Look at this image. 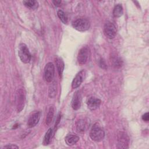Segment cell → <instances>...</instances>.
<instances>
[{
  "label": "cell",
  "mask_w": 149,
  "mask_h": 149,
  "mask_svg": "<svg viewBox=\"0 0 149 149\" xmlns=\"http://www.w3.org/2000/svg\"><path fill=\"white\" fill-rule=\"evenodd\" d=\"M129 137L123 132H120L118 135V147L119 148H126L129 145Z\"/></svg>",
  "instance_id": "ba28073f"
},
{
  "label": "cell",
  "mask_w": 149,
  "mask_h": 149,
  "mask_svg": "<svg viewBox=\"0 0 149 149\" xmlns=\"http://www.w3.org/2000/svg\"><path fill=\"white\" fill-rule=\"evenodd\" d=\"M100 66L102 68H103V69H105V68H106V64H105V63L104 61V60H102V59H101V61H100Z\"/></svg>",
  "instance_id": "d4e9b609"
},
{
  "label": "cell",
  "mask_w": 149,
  "mask_h": 149,
  "mask_svg": "<svg viewBox=\"0 0 149 149\" xmlns=\"http://www.w3.org/2000/svg\"><path fill=\"white\" fill-rule=\"evenodd\" d=\"M88 108L91 110L94 111L99 108L101 104V100L94 97H91L87 100V102Z\"/></svg>",
  "instance_id": "8fae6325"
},
{
  "label": "cell",
  "mask_w": 149,
  "mask_h": 149,
  "mask_svg": "<svg viewBox=\"0 0 149 149\" xmlns=\"http://www.w3.org/2000/svg\"><path fill=\"white\" fill-rule=\"evenodd\" d=\"M55 74V67L52 62L47 63L44 68V78L46 81L51 82Z\"/></svg>",
  "instance_id": "277c9868"
},
{
  "label": "cell",
  "mask_w": 149,
  "mask_h": 149,
  "mask_svg": "<svg viewBox=\"0 0 149 149\" xmlns=\"http://www.w3.org/2000/svg\"><path fill=\"white\" fill-rule=\"evenodd\" d=\"M3 148H19V147L15 144H8L6 146H3Z\"/></svg>",
  "instance_id": "603a6c76"
},
{
  "label": "cell",
  "mask_w": 149,
  "mask_h": 149,
  "mask_svg": "<svg viewBox=\"0 0 149 149\" xmlns=\"http://www.w3.org/2000/svg\"><path fill=\"white\" fill-rule=\"evenodd\" d=\"M123 8L120 4L115 5L113 10V15L115 17H120L123 15Z\"/></svg>",
  "instance_id": "ac0fdd59"
},
{
  "label": "cell",
  "mask_w": 149,
  "mask_h": 149,
  "mask_svg": "<svg viewBox=\"0 0 149 149\" xmlns=\"http://www.w3.org/2000/svg\"><path fill=\"white\" fill-rule=\"evenodd\" d=\"M57 15H58V16L59 18V19L64 24H66L68 23V17L63 11H62V10H59L57 12Z\"/></svg>",
  "instance_id": "44dd1931"
},
{
  "label": "cell",
  "mask_w": 149,
  "mask_h": 149,
  "mask_svg": "<svg viewBox=\"0 0 149 149\" xmlns=\"http://www.w3.org/2000/svg\"><path fill=\"white\" fill-rule=\"evenodd\" d=\"M84 74L85 71L84 70H81L76 75L72 83V87L73 88H76L81 85L83 81Z\"/></svg>",
  "instance_id": "30bf717a"
},
{
  "label": "cell",
  "mask_w": 149,
  "mask_h": 149,
  "mask_svg": "<svg viewBox=\"0 0 149 149\" xmlns=\"http://www.w3.org/2000/svg\"><path fill=\"white\" fill-rule=\"evenodd\" d=\"M52 133H53V130L51 128L49 129L48 131L46 132L44 138V141H43L44 145H48L50 143L51 141L52 136Z\"/></svg>",
  "instance_id": "d6986e66"
},
{
  "label": "cell",
  "mask_w": 149,
  "mask_h": 149,
  "mask_svg": "<svg viewBox=\"0 0 149 149\" xmlns=\"http://www.w3.org/2000/svg\"><path fill=\"white\" fill-rule=\"evenodd\" d=\"M52 2L54 3V4L55 5V6H59L61 3V1H53Z\"/></svg>",
  "instance_id": "484cf974"
},
{
  "label": "cell",
  "mask_w": 149,
  "mask_h": 149,
  "mask_svg": "<svg viewBox=\"0 0 149 149\" xmlns=\"http://www.w3.org/2000/svg\"><path fill=\"white\" fill-rule=\"evenodd\" d=\"M89 56V49L87 47H83L81 48L77 55V61L79 64H85Z\"/></svg>",
  "instance_id": "52a82bcc"
},
{
  "label": "cell",
  "mask_w": 149,
  "mask_h": 149,
  "mask_svg": "<svg viewBox=\"0 0 149 149\" xmlns=\"http://www.w3.org/2000/svg\"><path fill=\"white\" fill-rule=\"evenodd\" d=\"M105 136L104 130L101 128L100 125L97 123H95L91 129L90 132V138L95 141H101Z\"/></svg>",
  "instance_id": "6da1fadb"
},
{
  "label": "cell",
  "mask_w": 149,
  "mask_h": 149,
  "mask_svg": "<svg viewBox=\"0 0 149 149\" xmlns=\"http://www.w3.org/2000/svg\"><path fill=\"white\" fill-rule=\"evenodd\" d=\"M41 113L40 111H36L33 112L29 117L27 121V126L29 127H34L39 122Z\"/></svg>",
  "instance_id": "9c48e42d"
},
{
  "label": "cell",
  "mask_w": 149,
  "mask_h": 149,
  "mask_svg": "<svg viewBox=\"0 0 149 149\" xmlns=\"http://www.w3.org/2000/svg\"><path fill=\"white\" fill-rule=\"evenodd\" d=\"M86 123L83 119H80L76 122V130L79 133H83L85 131Z\"/></svg>",
  "instance_id": "e0dca14e"
},
{
  "label": "cell",
  "mask_w": 149,
  "mask_h": 149,
  "mask_svg": "<svg viewBox=\"0 0 149 149\" xmlns=\"http://www.w3.org/2000/svg\"><path fill=\"white\" fill-rule=\"evenodd\" d=\"M18 55L21 61L24 63H28L31 60V54L27 45L24 43H21L19 46Z\"/></svg>",
  "instance_id": "7a4b0ae2"
},
{
  "label": "cell",
  "mask_w": 149,
  "mask_h": 149,
  "mask_svg": "<svg viewBox=\"0 0 149 149\" xmlns=\"http://www.w3.org/2000/svg\"><path fill=\"white\" fill-rule=\"evenodd\" d=\"M142 119L146 122H148L149 120V115L148 113L147 112L146 113H144L143 116H142Z\"/></svg>",
  "instance_id": "cb8c5ba5"
},
{
  "label": "cell",
  "mask_w": 149,
  "mask_h": 149,
  "mask_svg": "<svg viewBox=\"0 0 149 149\" xmlns=\"http://www.w3.org/2000/svg\"><path fill=\"white\" fill-rule=\"evenodd\" d=\"M104 33L105 36L109 38H113L116 34V28L115 26L110 22H107L104 26Z\"/></svg>",
  "instance_id": "5b68a950"
},
{
  "label": "cell",
  "mask_w": 149,
  "mask_h": 149,
  "mask_svg": "<svg viewBox=\"0 0 149 149\" xmlns=\"http://www.w3.org/2000/svg\"><path fill=\"white\" fill-rule=\"evenodd\" d=\"M23 3L25 6H26L27 8L31 9H36L38 6V2L36 1H34V0L23 1Z\"/></svg>",
  "instance_id": "9a60e30c"
},
{
  "label": "cell",
  "mask_w": 149,
  "mask_h": 149,
  "mask_svg": "<svg viewBox=\"0 0 149 149\" xmlns=\"http://www.w3.org/2000/svg\"><path fill=\"white\" fill-rule=\"evenodd\" d=\"M113 64V66L115 67H118L122 66V60L120 58L116 56V55L112 56V61H111Z\"/></svg>",
  "instance_id": "7402d4cb"
},
{
  "label": "cell",
  "mask_w": 149,
  "mask_h": 149,
  "mask_svg": "<svg viewBox=\"0 0 149 149\" xmlns=\"http://www.w3.org/2000/svg\"><path fill=\"white\" fill-rule=\"evenodd\" d=\"M72 26L77 31H85L89 29L90 23L89 20L87 19L79 18L73 22Z\"/></svg>",
  "instance_id": "3957f363"
},
{
  "label": "cell",
  "mask_w": 149,
  "mask_h": 149,
  "mask_svg": "<svg viewBox=\"0 0 149 149\" xmlns=\"http://www.w3.org/2000/svg\"><path fill=\"white\" fill-rule=\"evenodd\" d=\"M54 108L53 107H51L48 110L46 120H45V123L47 125H49L51 123L54 117Z\"/></svg>",
  "instance_id": "ffe728a7"
},
{
  "label": "cell",
  "mask_w": 149,
  "mask_h": 149,
  "mask_svg": "<svg viewBox=\"0 0 149 149\" xmlns=\"http://www.w3.org/2000/svg\"><path fill=\"white\" fill-rule=\"evenodd\" d=\"M25 102V93L23 89H19L16 93L17 111L20 112L24 108Z\"/></svg>",
  "instance_id": "8992f818"
},
{
  "label": "cell",
  "mask_w": 149,
  "mask_h": 149,
  "mask_svg": "<svg viewBox=\"0 0 149 149\" xmlns=\"http://www.w3.org/2000/svg\"><path fill=\"white\" fill-rule=\"evenodd\" d=\"M65 140L67 145L71 146L77 143V142L79 140V137L75 134H68L66 136Z\"/></svg>",
  "instance_id": "4fadbf2b"
},
{
  "label": "cell",
  "mask_w": 149,
  "mask_h": 149,
  "mask_svg": "<svg viewBox=\"0 0 149 149\" xmlns=\"http://www.w3.org/2000/svg\"><path fill=\"white\" fill-rule=\"evenodd\" d=\"M81 94L79 91H77L73 95L72 100V107L74 110H77L81 105Z\"/></svg>",
  "instance_id": "7c38bea8"
},
{
  "label": "cell",
  "mask_w": 149,
  "mask_h": 149,
  "mask_svg": "<svg viewBox=\"0 0 149 149\" xmlns=\"http://www.w3.org/2000/svg\"><path fill=\"white\" fill-rule=\"evenodd\" d=\"M56 83L55 81L52 82L49 87L48 90V95L49 97L51 98H54L56 95Z\"/></svg>",
  "instance_id": "2e32d148"
},
{
  "label": "cell",
  "mask_w": 149,
  "mask_h": 149,
  "mask_svg": "<svg viewBox=\"0 0 149 149\" xmlns=\"http://www.w3.org/2000/svg\"><path fill=\"white\" fill-rule=\"evenodd\" d=\"M55 62H56V65L59 75L60 76H62L63 70H64V67H65L63 61L62 60V59L61 58H57L56 59Z\"/></svg>",
  "instance_id": "5bb4252c"
}]
</instances>
